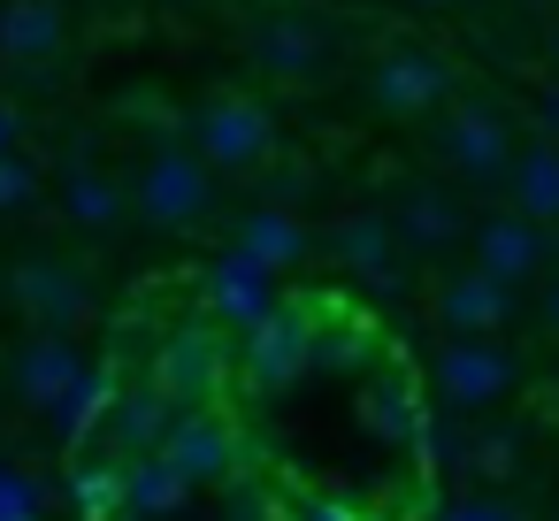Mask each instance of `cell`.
Listing matches in <instances>:
<instances>
[{
	"label": "cell",
	"instance_id": "obj_32",
	"mask_svg": "<svg viewBox=\"0 0 559 521\" xmlns=\"http://www.w3.org/2000/svg\"><path fill=\"white\" fill-rule=\"evenodd\" d=\"M9 154H16V116L0 108V162H9Z\"/></svg>",
	"mask_w": 559,
	"mask_h": 521
},
{
	"label": "cell",
	"instance_id": "obj_19",
	"mask_svg": "<svg viewBox=\"0 0 559 521\" xmlns=\"http://www.w3.org/2000/svg\"><path fill=\"white\" fill-rule=\"evenodd\" d=\"M230 253H246L253 269H269V276H284V269H299L307 261V223L292 215V208H246L238 215V230H230Z\"/></svg>",
	"mask_w": 559,
	"mask_h": 521
},
{
	"label": "cell",
	"instance_id": "obj_34",
	"mask_svg": "<svg viewBox=\"0 0 559 521\" xmlns=\"http://www.w3.org/2000/svg\"><path fill=\"white\" fill-rule=\"evenodd\" d=\"M544 139H551V146H559V93H551V100H544Z\"/></svg>",
	"mask_w": 559,
	"mask_h": 521
},
{
	"label": "cell",
	"instance_id": "obj_4",
	"mask_svg": "<svg viewBox=\"0 0 559 521\" xmlns=\"http://www.w3.org/2000/svg\"><path fill=\"white\" fill-rule=\"evenodd\" d=\"M330 253H337V269H345L360 292H376V299H399V292L414 284L406 246H399V230H391L383 208H353V215H337V223H330Z\"/></svg>",
	"mask_w": 559,
	"mask_h": 521
},
{
	"label": "cell",
	"instance_id": "obj_13",
	"mask_svg": "<svg viewBox=\"0 0 559 521\" xmlns=\"http://www.w3.org/2000/svg\"><path fill=\"white\" fill-rule=\"evenodd\" d=\"M177 414H185V406H177L169 391H154V383H123V391H116V406H108V422H100V437H93L85 452L146 460V452H162V445H169Z\"/></svg>",
	"mask_w": 559,
	"mask_h": 521
},
{
	"label": "cell",
	"instance_id": "obj_3",
	"mask_svg": "<svg viewBox=\"0 0 559 521\" xmlns=\"http://www.w3.org/2000/svg\"><path fill=\"white\" fill-rule=\"evenodd\" d=\"M429 391L444 399V414H483L521 391V360L498 338H444L429 353Z\"/></svg>",
	"mask_w": 559,
	"mask_h": 521
},
{
	"label": "cell",
	"instance_id": "obj_12",
	"mask_svg": "<svg viewBox=\"0 0 559 521\" xmlns=\"http://www.w3.org/2000/svg\"><path fill=\"white\" fill-rule=\"evenodd\" d=\"M391 230H399V246L406 253H444V246H460V238H475L467 230V208H460V192L452 185H437V177H406L399 192H391Z\"/></svg>",
	"mask_w": 559,
	"mask_h": 521
},
{
	"label": "cell",
	"instance_id": "obj_15",
	"mask_svg": "<svg viewBox=\"0 0 559 521\" xmlns=\"http://www.w3.org/2000/svg\"><path fill=\"white\" fill-rule=\"evenodd\" d=\"M276 307H284V299H276V276H269V269H253L246 253H223V261L207 269V322H215V330L253 338Z\"/></svg>",
	"mask_w": 559,
	"mask_h": 521
},
{
	"label": "cell",
	"instance_id": "obj_37",
	"mask_svg": "<svg viewBox=\"0 0 559 521\" xmlns=\"http://www.w3.org/2000/svg\"><path fill=\"white\" fill-rule=\"evenodd\" d=\"M123 521H131V513H123Z\"/></svg>",
	"mask_w": 559,
	"mask_h": 521
},
{
	"label": "cell",
	"instance_id": "obj_23",
	"mask_svg": "<svg viewBox=\"0 0 559 521\" xmlns=\"http://www.w3.org/2000/svg\"><path fill=\"white\" fill-rule=\"evenodd\" d=\"M62 208H70V223H85V230H116L123 208H131V192H123L116 177H100L93 162H78L70 185H62Z\"/></svg>",
	"mask_w": 559,
	"mask_h": 521
},
{
	"label": "cell",
	"instance_id": "obj_16",
	"mask_svg": "<svg viewBox=\"0 0 559 521\" xmlns=\"http://www.w3.org/2000/svg\"><path fill=\"white\" fill-rule=\"evenodd\" d=\"M544 261H551V238H544L536 223H521L513 208H498V215H483V223H475V269H483V276H498L506 292H521Z\"/></svg>",
	"mask_w": 559,
	"mask_h": 521
},
{
	"label": "cell",
	"instance_id": "obj_1",
	"mask_svg": "<svg viewBox=\"0 0 559 521\" xmlns=\"http://www.w3.org/2000/svg\"><path fill=\"white\" fill-rule=\"evenodd\" d=\"M131 215H139L146 230H169V238L207 230V215H215V169H207L192 146L146 154V169L131 177Z\"/></svg>",
	"mask_w": 559,
	"mask_h": 521
},
{
	"label": "cell",
	"instance_id": "obj_20",
	"mask_svg": "<svg viewBox=\"0 0 559 521\" xmlns=\"http://www.w3.org/2000/svg\"><path fill=\"white\" fill-rule=\"evenodd\" d=\"M360 422H368L383 445H421V437H429L421 391H414V376H399V368L368 376V391H360Z\"/></svg>",
	"mask_w": 559,
	"mask_h": 521
},
{
	"label": "cell",
	"instance_id": "obj_33",
	"mask_svg": "<svg viewBox=\"0 0 559 521\" xmlns=\"http://www.w3.org/2000/svg\"><path fill=\"white\" fill-rule=\"evenodd\" d=\"M544 322H551V338H559V276H551V292H544Z\"/></svg>",
	"mask_w": 559,
	"mask_h": 521
},
{
	"label": "cell",
	"instance_id": "obj_9",
	"mask_svg": "<svg viewBox=\"0 0 559 521\" xmlns=\"http://www.w3.org/2000/svg\"><path fill=\"white\" fill-rule=\"evenodd\" d=\"M9 292H16V307L32 315V330H62V338H70V322L93 315V284H85V269L62 261V253H24L16 276H9Z\"/></svg>",
	"mask_w": 559,
	"mask_h": 521
},
{
	"label": "cell",
	"instance_id": "obj_25",
	"mask_svg": "<svg viewBox=\"0 0 559 521\" xmlns=\"http://www.w3.org/2000/svg\"><path fill=\"white\" fill-rule=\"evenodd\" d=\"M70 498L85 521H123V460H78Z\"/></svg>",
	"mask_w": 559,
	"mask_h": 521
},
{
	"label": "cell",
	"instance_id": "obj_17",
	"mask_svg": "<svg viewBox=\"0 0 559 521\" xmlns=\"http://www.w3.org/2000/svg\"><path fill=\"white\" fill-rule=\"evenodd\" d=\"M506 322H513V292H506L498 276L452 269V276L437 284V330H444V338H490V330H506Z\"/></svg>",
	"mask_w": 559,
	"mask_h": 521
},
{
	"label": "cell",
	"instance_id": "obj_24",
	"mask_svg": "<svg viewBox=\"0 0 559 521\" xmlns=\"http://www.w3.org/2000/svg\"><path fill=\"white\" fill-rule=\"evenodd\" d=\"M376 353V338H368V322L360 315H330V307H314V368H360Z\"/></svg>",
	"mask_w": 559,
	"mask_h": 521
},
{
	"label": "cell",
	"instance_id": "obj_6",
	"mask_svg": "<svg viewBox=\"0 0 559 521\" xmlns=\"http://www.w3.org/2000/svg\"><path fill=\"white\" fill-rule=\"evenodd\" d=\"M437 162L460 177V185H498V177H513V131H506V116L498 108H475V100H460V108H444V123H437Z\"/></svg>",
	"mask_w": 559,
	"mask_h": 521
},
{
	"label": "cell",
	"instance_id": "obj_30",
	"mask_svg": "<svg viewBox=\"0 0 559 521\" xmlns=\"http://www.w3.org/2000/svg\"><path fill=\"white\" fill-rule=\"evenodd\" d=\"M32 200H39V169L24 154H9V162H0V215H24Z\"/></svg>",
	"mask_w": 559,
	"mask_h": 521
},
{
	"label": "cell",
	"instance_id": "obj_35",
	"mask_svg": "<svg viewBox=\"0 0 559 521\" xmlns=\"http://www.w3.org/2000/svg\"><path fill=\"white\" fill-rule=\"evenodd\" d=\"M544 62L559 70V16H551V32H544Z\"/></svg>",
	"mask_w": 559,
	"mask_h": 521
},
{
	"label": "cell",
	"instance_id": "obj_28",
	"mask_svg": "<svg viewBox=\"0 0 559 521\" xmlns=\"http://www.w3.org/2000/svg\"><path fill=\"white\" fill-rule=\"evenodd\" d=\"M437 521H528V513H521V498H506V490H467V498L437 506Z\"/></svg>",
	"mask_w": 559,
	"mask_h": 521
},
{
	"label": "cell",
	"instance_id": "obj_29",
	"mask_svg": "<svg viewBox=\"0 0 559 521\" xmlns=\"http://www.w3.org/2000/svg\"><path fill=\"white\" fill-rule=\"evenodd\" d=\"M0 521H39V483L0 460Z\"/></svg>",
	"mask_w": 559,
	"mask_h": 521
},
{
	"label": "cell",
	"instance_id": "obj_11",
	"mask_svg": "<svg viewBox=\"0 0 559 521\" xmlns=\"http://www.w3.org/2000/svg\"><path fill=\"white\" fill-rule=\"evenodd\" d=\"M162 460H169L192 490H200V483H230V475H246V437H238V422H223L215 406H192V414H177Z\"/></svg>",
	"mask_w": 559,
	"mask_h": 521
},
{
	"label": "cell",
	"instance_id": "obj_8",
	"mask_svg": "<svg viewBox=\"0 0 559 521\" xmlns=\"http://www.w3.org/2000/svg\"><path fill=\"white\" fill-rule=\"evenodd\" d=\"M246 47H253V62L276 85H307V78L330 70V24L307 16V9H261L253 32H246Z\"/></svg>",
	"mask_w": 559,
	"mask_h": 521
},
{
	"label": "cell",
	"instance_id": "obj_21",
	"mask_svg": "<svg viewBox=\"0 0 559 521\" xmlns=\"http://www.w3.org/2000/svg\"><path fill=\"white\" fill-rule=\"evenodd\" d=\"M506 192H513V215H521V223L551 230V223H559V146H551V139L521 146V154H513Z\"/></svg>",
	"mask_w": 559,
	"mask_h": 521
},
{
	"label": "cell",
	"instance_id": "obj_7",
	"mask_svg": "<svg viewBox=\"0 0 559 521\" xmlns=\"http://www.w3.org/2000/svg\"><path fill=\"white\" fill-rule=\"evenodd\" d=\"M238 368H246V383H253L261 399L292 391V383L314 368V307H307V299H284V307H276V315L246 338Z\"/></svg>",
	"mask_w": 559,
	"mask_h": 521
},
{
	"label": "cell",
	"instance_id": "obj_26",
	"mask_svg": "<svg viewBox=\"0 0 559 521\" xmlns=\"http://www.w3.org/2000/svg\"><path fill=\"white\" fill-rule=\"evenodd\" d=\"M521 445H528L521 429H475V437H467V467H460V475H467V483H483V490H498V483L521 467Z\"/></svg>",
	"mask_w": 559,
	"mask_h": 521
},
{
	"label": "cell",
	"instance_id": "obj_14",
	"mask_svg": "<svg viewBox=\"0 0 559 521\" xmlns=\"http://www.w3.org/2000/svg\"><path fill=\"white\" fill-rule=\"evenodd\" d=\"M78 383H85V360H78V345H70L62 330H32V338L16 345V360H9V391H16L24 406H39V414H55Z\"/></svg>",
	"mask_w": 559,
	"mask_h": 521
},
{
	"label": "cell",
	"instance_id": "obj_36",
	"mask_svg": "<svg viewBox=\"0 0 559 521\" xmlns=\"http://www.w3.org/2000/svg\"><path fill=\"white\" fill-rule=\"evenodd\" d=\"M551 521H559V513H551Z\"/></svg>",
	"mask_w": 559,
	"mask_h": 521
},
{
	"label": "cell",
	"instance_id": "obj_27",
	"mask_svg": "<svg viewBox=\"0 0 559 521\" xmlns=\"http://www.w3.org/2000/svg\"><path fill=\"white\" fill-rule=\"evenodd\" d=\"M215 521H276V498H269V483H261V475H230V483H223V506H215Z\"/></svg>",
	"mask_w": 559,
	"mask_h": 521
},
{
	"label": "cell",
	"instance_id": "obj_22",
	"mask_svg": "<svg viewBox=\"0 0 559 521\" xmlns=\"http://www.w3.org/2000/svg\"><path fill=\"white\" fill-rule=\"evenodd\" d=\"M185 498H192V483H185L162 452L123 460V513H131V521H177V513H185Z\"/></svg>",
	"mask_w": 559,
	"mask_h": 521
},
{
	"label": "cell",
	"instance_id": "obj_10",
	"mask_svg": "<svg viewBox=\"0 0 559 521\" xmlns=\"http://www.w3.org/2000/svg\"><path fill=\"white\" fill-rule=\"evenodd\" d=\"M444 100H452V62L429 55V47H391L368 70V108L376 116H429Z\"/></svg>",
	"mask_w": 559,
	"mask_h": 521
},
{
	"label": "cell",
	"instance_id": "obj_5",
	"mask_svg": "<svg viewBox=\"0 0 559 521\" xmlns=\"http://www.w3.org/2000/svg\"><path fill=\"white\" fill-rule=\"evenodd\" d=\"M230 383V345L215 322H177L162 345H154V391H169L185 414L192 406H215V391Z\"/></svg>",
	"mask_w": 559,
	"mask_h": 521
},
{
	"label": "cell",
	"instance_id": "obj_31",
	"mask_svg": "<svg viewBox=\"0 0 559 521\" xmlns=\"http://www.w3.org/2000/svg\"><path fill=\"white\" fill-rule=\"evenodd\" d=\"M299 521H368V513H353V506H337V498H307Z\"/></svg>",
	"mask_w": 559,
	"mask_h": 521
},
{
	"label": "cell",
	"instance_id": "obj_2",
	"mask_svg": "<svg viewBox=\"0 0 559 521\" xmlns=\"http://www.w3.org/2000/svg\"><path fill=\"white\" fill-rule=\"evenodd\" d=\"M192 154L215 177H253V169L276 162V116L246 93H207L192 108Z\"/></svg>",
	"mask_w": 559,
	"mask_h": 521
},
{
	"label": "cell",
	"instance_id": "obj_18",
	"mask_svg": "<svg viewBox=\"0 0 559 521\" xmlns=\"http://www.w3.org/2000/svg\"><path fill=\"white\" fill-rule=\"evenodd\" d=\"M62 47H70V9L62 0H16V9L0 16V62L24 70V78L62 62Z\"/></svg>",
	"mask_w": 559,
	"mask_h": 521
}]
</instances>
